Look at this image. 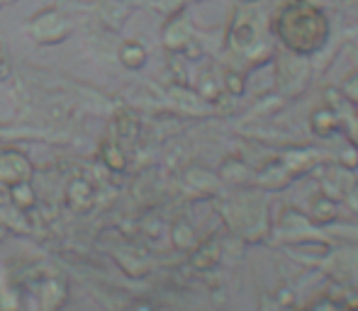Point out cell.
<instances>
[{"instance_id":"obj_1","label":"cell","mask_w":358,"mask_h":311,"mask_svg":"<svg viewBox=\"0 0 358 311\" xmlns=\"http://www.w3.org/2000/svg\"><path fill=\"white\" fill-rule=\"evenodd\" d=\"M29 32H32V37L37 39V42L54 44V42H62V39L69 37L71 24L66 22V17H64L62 13H57V10H47V13H42L37 20H34L32 27H29Z\"/></svg>"},{"instance_id":"obj_2","label":"cell","mask_w":358,"mask_h":311,"mask_svg":"<svg viewBox=\"0 0 358 311\" xmlns=\"http://www.w3.org/2000/svg\"><path fill=\"white\" fill-rule=\"evenodd\" d=\"M32 178V163L24 153L20 151H0V185H17V183H29Z\"/></svg>"},{"instance_id":"obj_3","label":"cell","mask_w":358,"mask_h":311,"mask_svg":"<svg viewBox=\"0 0 358 311\" xmlns=\"http://www.w3.org/2000/svg\"><path fill=\"white\" fill-rule=\"evenodd\" d=\"M69 204L73 209H88L93 204V188L88 185V180H73L69 185Z\"/></svg>"},{"instance_id":"obj_4","label":"cell","mask_w":358,"mask_h":311,"mask_svg":"<svg viewBox=\"0 0 358 311\" xmlns=\"http://www.w3.org/2000/svg\"><path fill=\"white\" fill-rule=\"evenodd\" d=\"M144 59H146V52L142 44H137V42H127L120 49V61L127 68H139L144 63Z\"/></svg>"},{"instance_id":"obj_5","label":"cell","mask_w":358,"mask_h":311,"mask_svg":"<svg viewBox=\"0 0 358 311\" xmlns=\"http://www.w3.org/2000/svg\"><path fill=\"white\" fill-rule=\"evenodd\" d=\"M10 199H13L20 209H29L37 202V195L29 188V183H17V185H10Z\"/></svg>"},{"instance_id":"obj_6","label":"cell","mask_w":358,"mask_h":311,"mask_svg":"<svg viewBox=\"0 0 358 311\" xmlns=\"http://www.w3.org/2000/svg\"><path fill=\"white\" fill-rule=\"evenodd\" d=\"M310 214L317 222H331V219H336V207L329 197H317L315 202H312Z\"/></svg>"},{"instance_id":"obj_7","label":"cell","mask_w":358,"mask_h":311,"mask_svg":"<svg viewBox=\"0 0 358 311\" xmlns=\"http://www.w3.org/2000/svg\"><path fill=\"white\" fill-rule=\"evenodd\" d=\"M100 156H103V160L108 163V168H110V170H122L124 165H127L122 149H120L117 144H113V142L103 144V153H100Z\"/></svg>"},{"instance_id":"obj_8","label":"cell","mask_w":358,"mask_h":311,"mask_svg":"<svg viewBox=\"0 0 358 311\" xmlns=\"http://www.w3.org/2000/svg\"><path fill=\"white\" fill-rule=\"evenodd\" d=\"M217 260H220V245H217V241H210V243H205L203 248L198 250V255L193 258V263L205 270V268H213Z\"/></svg>"},{"instance_id":"obj_9","label":"cell","mask_w":358,"mask_h":311,"mask_svg":"<svg viewBox=\"0 0 358 311\" xmlns=\"http://www.w3.org/2000/svg\"><path fill=\"white\" fill-rule=\"evenodd\" d=\"M115 127H117L120 137L134 139V134H137V129H139V122H137V117H134V114L117 112V117H115Z\"/></svg>"},{"instance_id":"obj_10","label":"cell","mask_w":358,"mask_h":311,"mask_svg":"<svg viewBox=\"0 0 358 311\" xmlns=\"http://www.w3.org/2000/svg\"><path fill=\"white\" fill-rule=\"evenodd\" d=\"M173 234H180V238L176 236V245L178 248H188V245H193L195 243V236H193V229L188 227V224H178V227L173 229Z\"/></svg>"},{"instance_id":"obj_11","label":"cell","mask_w":358,"mask_h":311,"mask_svg":"<svg viewBox=\"0 0 358 311\" xmlns=\"http://www.w3.org/2000/svg\"><path fill=\"white\" fill-rule=\"evenodd\" d=\"M10 76V59H8V54L0 49V80H8Z\"/></svg>"}]
</instances>
